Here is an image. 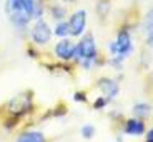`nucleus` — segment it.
<instances>
[{
  "mask_svg": "<svg viewBox=\"0 0 153 142\" xmlns=\"http://www.w3.org/2000/svg\"><path fill=\"white\" fill-rule=\"evenodd\" d=\"M28 32V37H30V44L37 47H45L52 42L53 34H52V25L47 22L45 19H37L30 23V30Z\"/></svg>",
  "mask_w": 153,
  "mask_h": 142,
  "instance_id": "obj_5",
  "label": "nucleus"
},
{
  "mask_svg": "<svg viewBox=\"0 0 153 142\" xmlns=\"http://www.w3.org/2000/svg\"><path fill=\"white\" fill-rule=\"evenodd\" d=\"M4 10L7 19L13 25L17 32H27L32 23V15L28 8L25 7L23 0H5Z\"/></svg>",
  "mask_w": 153,
  "mask_h": 142,
  "instance_id": "obj_2",
  "label": "nucleus"
},
{
  "mask_svg": "<svg viewBox=\"0 0 153 142\" xmlns=\"http://www.w3.org/2000/svg\"><path fill=\"white\" fill-rule=\"evenodd\" d=\"M40 47H37V45H33V44H28L27 45V49H25V52H27V57H30V59H33V60H38V59L42 57L40 55Z\"/></svg>",
  "mask_w": 153,
  "mask_h": 142,
  "instance_id": "obj_19",
  "label": "nucleus"
},
{
  "mask_svg": "<svg viewBox=\"0 0 153 142\" xmlns=\"http://www.w3.org/2000/svg\"><path fill=\"white\" fill-rule=\"evenodd\" d=\"M95 12H97V17H98L102 22L108 19L111 12V0H97L95 4Z\"/></svg>",
  "mask_w": 153,
  "mask_h": 142,
  "instance_id": "obj_11",
  "label": "nucleus"
},
{
  "mask_svg": "<svg viewBox=\"0 0 153 142\" xmlns=\"http://www.w3.org/2000/svg\"><path fill=\"white\" fill-rule=\"evenodd\" d=\"M68 29H70V37L72 38H78L87 32V23H88V15L87 10L80 8L75 10L72 15L68 17Z\"/></svg>",
  "mask_w": 153,
  "mask_h": 142,
  "instance_id": "obj_6",
  "label": "nucleus"
},
{
  "mask_svg": "<svg viewBox=\"0 0 153 142\" xmlns=\"http://www.w3.org/2000/svg\"><path fill=\"white\" fill-rule=\"evenodd\" d=\"M35 112V92L32 89L23 90V92L13 95L7 104H5V114L15 115L19 119H25Z\"/></svg>",
  "mask_w": 153,
  "mask_h": 142,
  "instance_id": "obj_3",
  "label": "nucleus"
},
{
  "mask_svg": "<svg viewBox=\"0 0 153 142\" xmlns=\"http://www.w3.org/2000/svg\"><path fill=\"white\" fill-rule=\"evenodd\" d=\"M73 100L76 104H88V92L87 90H76V92H73Z\"/></svg>",
  "mask_w": 153,
  "mask_h": 142,
  "instance_id": "obj_21",
  "label": "nucleus"
},
{
  "mask_svg": "<svg viewBox=\"0 0 153 142\" xmlns=\"http://www.w3.org/2000/svg\"><path fill=\"white\" fill-rule=\"evenodd\" d=\"M67 112H68V107H67L65 104H58L55 105V107L48 109V110L45 112V114L40 117V120H45V119H50V117H55V119H58V117H63V115H67Z\"/></svg>",
  "mask_w": 153,
  "mask_h": 142,
  "instance_id": "obj_14",
  "label": "nucleus"
},
{
  "mask_svg": "<svg viewBox=\"0 0 153 142\" xmlns=\"http://www.w3.org/2000/svg\"><path fill=\"white\" fill-rule=\"evenodd\" d=\"M146 122L145 119H138V117H128L123 119V122L120 124V134L130 135V137H142L146 132Z\"/></svg>",
  "mask_w": 153,
  "mask_h": 142,
  "instance_id": "obj_8",
  "label": "nucleus"
},
{
  "mask_svg": "<svg viewBox=\"0 0 153 142\" xmlns=\"http://www.w3.org/2000/svg\"><path fill=\"white\" fill-rule=\"evenodd\" d=\"M110 102H111V100L108 99V97L98 95V97H95V100L92 102V109H93V110H103L105 107L110 105Z\"/></svg>",
  "mask_w": 153,
  "mask_h": 142,
  "instance_id": "obj_17",
  "label": "nucleus"
},
{
  "mask_svg": "<svg viewBox=\"0 0 153 142\" xmlns=\"http://www.w3.org/2000/svg\"><path fill=\"white\" fill-rule=\"evenodd\" d=\"M107 49L110 57H117L118 60L125 62L135 52V44L133 38H131V27H128L126 23L122 25L117 32L115 40L107 44Z\"/></svg>",
  "mask_w": 153,
  "mask_h": 142,
  "instance_id": "obj_1",
  "label": "nucleus"
},
{
  "mask_svg": "<svg viewBox=\"0 0 153 142\" xmlns=\"http://www.w3.org/2000/svg\"><path fill=\"white\" fill-rule=\"evenodd\" d=\"M117 142H123V137H122V135H117Z\"/></svg>",
  "mask_w": 153,
  "mask_h": 142,
  "instance_id": "obj_26",
  "label": "nucleus"
},
{
  "mask_svg": "<svg viewBox=\"0 0 153 142\" xmlns=\"http://www.w3.org/2000/svg\"><path fill=\"white\" fill-rule=\"evenodd\" d=\"M63 2H65V4H75L76 0H63Z\"/></svg>",
  "mask_w": 153,
  "mask_h": 142,
  "instance_id": "obj_25",
  "label": "nucleus"
},
{
  "mask_svg": "<svg viewBox=\"0 0 153 142\" xmlns=\"http://www.w3.org/2000/svg\"><path fill=\"white\" fill-rule=\"evenodd\" d=\"M52 34H53V37H57V38L70 37L68 22H67V20H58V22H55V27L52 29Z\"/></svg>",
  "mask_w": 153,
  "mask_h": 142,
  "instance_id": "obj_15",
  "label": "nucleus"
},
{
  "mask_svg": "<svg viewBox=\"0 0 153 142\" xmlns=\"http://www.w3.org/2000/svg\"><path fill=\"white\" fill-rule=\"evenodd\" d=\"M20 122H22V119H19V117H15V115L5 114L4 120H2V125H4V129L7 132H12V131H15V127H19Z\"/></svg>",
  "mask_w": 153,
  "mask_h": 142,
  "instance_id": "obj_16",
  "label": "nucleus"
},
{
  "mask_svg": "<svg viewBox=\"0 0 153 142\" xmlns=\"http://www.w3.org/2000/svg\"><path fill=\"white\" fill-rule=\"evenodd\" d=\"M131 112H133V117L148 119L150 115H152V104H148V102H138V104L133 105Z\"/></svg>",
  "mask_w": 153,
  "mask_h": 142,
  "instance_id": "obj_12",
  "label": "nucleus"
},
{
  "mask_svg": "<svg viewBox=\"0 0 153 142\" xmlns=\"http://www.w3.org/2000/svg\"><path fill=\"white\" fill-rule=\"evenodd\" d=\"M78 38H80V40L75 42V57H73V62L78 64L80 60H93V59L100 54L98 47H97L95 35L90 34V32H85V34Z\"/></svg>",
  "mask_w": 153,
  "mask_h": 142,
  "instance_id": "obj_4",
  "label": "nucleus"
},
{
  "mask_svg": "<svg viewBox=\"0 0 153 142\" xmlns=\"http://www.w3.org/2000/svg\"><path fill=\"white\" fill-rule=\"evenodd\" d=\"M143 135H145V142H153V129H152V127L146 129V132Z\"/></svg>",
  "mask_w": 153,
  "mask_h": 142,
  "instance_id": "obj_24",
  "label": "nucleus"
},
{
  "mask_svg": "<svg viewBox=\"0 0 153 142\" xmlns=\"http://www.w3.org/2000/svg\"><path fill=\"white\" fill-rule=\"evenodd\" d=\"M110 119L113 120L115 124H122L125 117H123L122 112H118V110H111V112H110Z\"/></svg>",
  "mask_w": 153,
  "mask_h": 142,
  "instance_id": "obj_23",
  "label": "nucleus"
},
{
  "mask_svg": "<svg viewBox=\"0 0 153 142\" xmlns=\"http://www.w3.org/2000/svg\"><path fill=\"white\" fill-rule=\"evenodd\" d=\"M143 27H145L146 35H152L153 34V12H152V8H150L148 14L145 15V23H143Z\"/></svg>",
  "mask_w": 153,
  "mask_h": 142,
  "instance_id": "obj_20",
  "label": "nucleus"
},
{
  "mask_svg": "<svg viewBox=\"0 0 153 142\" xmlns=\"http://www.w3.org/2000/svg\"><path fill=\"white\" fill-rule=\"evenodd\" d=\"M15 142H48L47 135L42 131H35V129H28V131L20 132L15 137Z\"/></svg>",
  "mask_w": 153,
  "mask_h": 142,
  "instance_id": "obj_10",
  "label": "nucleus"
},
{
  "mask_svg": "<svg viewBox=\"0 0 153 142\" xmlns=\"http://www.w3.org/2000/svg\"><path fill=\"white\" fill-rule=\"evenodd\" d=\"M48 14H50V19L53 22H58V20H67V8L60 4H52L48 7Z\"/></svg>",
  "mask_w": 153,
  "mask_h": 142,
  "instance_id": "obj_13",
  "label": "nucleus"
},
{
  "mask_svg": "<svg viewBox=\"0 0 153 142\" xmlns=\"http://www.w3.org/2000/svg\"><path fill=\"white\" fill-rule=\"evenodd\" d=\"M52 54L55 55V59L58 62H73V57H75V40L72 37L60 38L55 44Z\"/></svg>",
  "mask_w": 153,
  "mask_h": 142,
  "instance_id": "obj_7",
  "label": "nucleus"
},
{
  "mask_svg": "<svg viewBox=\"0 0 153 142\" xmlns=\"http://www.w3.org/2000/svg\"><path fill=\"white\" fill-rule=\"evenodd\" d=\"M80 134H82V137H83L85 140H92V139L95 137V134H97V129H95V125H92V124H85V125H82Z\"/></svg>",
  "mask_w": 153,
  "mask_h": 142,
  "instance_id": "obj_18",
  "label": "nucleus"
},
{
  "mask_svg": "<svg viewBox=\"0 0 153 142\" xmlns=\"http://www.w3.org/2000/svg\"><path fill=\"white\" fill-rule=\"evenodd\" d=\"M107 65H110L113 70H122L123 69V62L118 60L117 57H110V59H107Z\"/></svg>",
  "mask_w": 153,
  "mask_h": 142,
  "instance_id": "obj_22",
  "label": "nucleus"
},
{
  "mask_svg": "<svg viewBox=\"0 0 153 142\" xmlns=\"http://www.w3.org/2000/svg\"><path fill=\"white\" fill-rule=\"evenodd\" d=\"M95 87L102 92V95L108 97L110 100L120 95V82L117 79H111V77H100L95 82Z\"/></svg>",
  "mask_w": 153,
  "mask_h": 142,
  "instance_id": "obj_9",
  "label": "nucleus"
}]
</instances>
